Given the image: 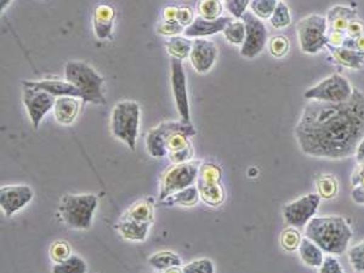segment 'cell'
<instances>
[{
  "label": "cell",
  "instance_id": "obj_3",
  "mask_svg": "<svg viewBox=\"0 0 364 273\" xmlns=\"http://www.w3.org/2000/svg\"><path fill=\"white\" fill-rule=\"evenodd\" d=\"M195 135H197V130L192 124L164 122L149 132L146 139L147 151L153 158H164L169 153L192 145L188 139Z\"/></svg>",
  "mask_w": 364,
  "mask_h": 273
},
{
  "label": "cell",
  "instance_id": "obj_18",
  "mask_svg": "<svg viewBox=\"0 0 364 273\" xmlns=\"http://www.w3.org/2000/svg\"><path fill=\"white\" fill-rule=\"evenodd\" d=\"M22 86H34L39 89L45 90L49 94L57 98L62 96H73L81 98V91L76 86L68 83L67 81H57V79H42V81H23Z\"/></svg>",
  "mask_w": 364,
  "mask_h": 273
},
{
  "label": "cell",
  "instance_id": "obj_27",
  "mask_svg": "<svg viewBox=\"0 0 364 273\" xmlns=\"http://www.w3.org/2000/svg\"><path fill=\"white\" fill-rule=\"evenodd\" d=\"M200 199L210 207H219L224 201V190L221 184H200L197 182Z\"/></svg>",
  "mask_w": 364,
  "mask_h": 273
},
{
  "label": "cell",
  "instance_id": "obj_7",
  "mask_svg": "<svg viewBox=\"0 0 364 273\" xmlns=\"http://www.w3.org/2000/svg\"><path fill=\"white\" fill-rule=\"evenodd\" d=\"M200 165V161H190L168 168L161 175L159 199L164 201L166 197L193 186L198 179Z\"/></svg>",
  "mask_w": 364,
  "mask_h": 273
},
{
  "label": "cell",
  "instance_id": "obj_20",
  "mask_svg": "<svg viewBox=\"0 0 364 273\" xmlns=\"http://www.w3.org/2000/svg\"><path fill=\"white\" fill-rule=\"evenodd\" d=\"M149 223H141L123 216L115 225V228L118 230L119 235L127 240L144 242L149 235Z\"/></svg>",
  "mask_w": 364,
  "mask_h": 273
},
{
  "label": "cell",
  "instance_id": "obj_11",
  "mask_svg": "<svg viewBox=\"0 0 364 273\" xmlns=\"http://www.w3.org/2000/svg\"><path fill=\"white\" fill-rule=\"evenodd\" d=\"M246 23V40L241 47V55L246 59H254L263 52L268 40V33L263 20L256 18L251 11H246L241 18Z\"/></svg>",
  "mask_w": 364,
  "mask_h": 273
},
{
  "label": "cell",
  "instance_id": "obj_19",
  "mask_svg": "<svg viewBox=\"0 0 364 273\" xmlns=\"http://www.w3.org/2000/svg\"><path fill=\"white\" fill-rule=\"evenodd\" d=\"M81 98L73 96H62L56 98L54 106V117L56 122L62 125H71L74 123L81 112Z\"/></svg>",
  "mask_w": 364,
  "mask_h": 273
},
{
  "label": "cell",
  "instance_id": "obj_22",
  "mask_svg": "<svg viewBox=\"0 0 364 273\" xmlns=\"http://www.w3.org/2000/svg\"><path fill=\"white\" fill-rule=\"evenodd\" d=\"M334 56L335 60L338 61L343 67L351 69H362L364 64V52L357 49H348V47H326Z\"/></svg>",
  "mask_w": 364,
  "mask_h": 273
},
{
  "label": "cell",
  "instance_id": "obj_9",
  "mask_svg": "<svg viewBox=\"0 0 364 273\" xmlns=\"http://www.w3.org/2000/svg\"><path fill=\"white\" fill-rule=\"evenodd\" d=\"M355 88L346 78L338 73L319 81L317 86L306 90L304 98L311 101L319 103H341L351 98Z\"/></svg>",
  "mask_w": 364,
  "mask_h": 273
},
{
  "label": "cell",
  "instance_id": "obj_48",
  "mask_svg": "<svg viewBox=\"0 0 364 273\" xmlns=\"http://www.w3.org/2000/svg\"><path fill=\"white\" fill-rule=\"evenodd\" d=\"M178 9L176 6H166L163 10V18L168 21H176V15H178Z\"/></svg>",
  "mask_w": 364,
  "mask_h": 273
},
{
  "label": "cell",
  "instance_id": "obj_54",
  "mask_svg": "<svg viewBox=\"0 0 364 273\" xmlns=\"http://www.w3.org/2000/svg\"><path fill=\"white\" fill-rule=\"evenodd\" d=\"M358 168L362 169V170H364V163H362V164H358Z\"/></svg>",
  "mask_w": 364,
  "mask_h": 273
},
{
  "label": "cell",
  "instance_id": "obj_21",
  "mask_svg": "<svg viewBox=\"0 0 364 273\" xmlns=\"http://www.w3.org/2000/svg\"><path fill=\"white\" fill-rule=\"evenodd\" d=\"M356 18V10L351 9L348 6H341V5L331 8L326 15L329 30H338V32H345L348 30V23Z\"/></svg>",
  "mask_w": 364,
  "mask_h": 273
},
{
  "label": "cell",
  "instance_id": "obj_37",
  "mask_svg": "<svg viewBox=\"0 0 364 273\" xmlns=\"http://www.w3.org/2000/svg\"><path fill=\"white\" fill-rule=\"evenodd\" d=\"M289 49H290V42L284 35H275L268 42L270 54L273 57H277V59H280V57H284V56L287 55L289 52Z\"/></svg>",
  "mask_w": 364,
  "mask_h": 273
},
{
  "label": "cell",
  "instance_id": "obj_14",
  "mask_svg": "<svg viewBox=\"0 0 364 273\" xmlns=\"http://www.w3.org/2000/svg\"><path fill=\"white\" fill-rule=\"evenodd\" d=\"M33 199V190L25 185H8L0 190V207L6 218L23 209Z\"/></svg>",
  "mask_w": 364,
  "mask_h": 273
},
{
  "label": "cell",
  "instance_id": "obj_32",
  "mask_svg": "<svg viewBox=\"0 0 364 273\" xmlns=\"http://www.w3.org/2000/svg\"><path fill=\"white\" fill-rule=\"evenodd\" d=\"M222 33H224V38L229 44L243 45L244 40H246V23L239 21V20L229 22Z\"/></svg>",
  "mask_w": 364,
  "mask_h": 273
},
{
  "label": "cell",
  "instance_id": "obj_8",
  "mask_svg": "<svg viewBox=\"0 0 364 273\" xmlns=\"http://www.w3.org/2000/svg\"><path fill=\"white\" fill-rule=\"evenodd\" d=\"M297 30L301 50L305 54L316 55L326 47V18L316 13L306 16L297 22Z\"/></svg>",
  "mask_w": 364,
  "mask_h": 273
},
{
  "label": "cell",
  "instance_id": "obj_28",
  "mask_svg": "<svg viewBox=\"0 0 364 273\" xmlns=\"http://www.w3.org/2000/svg\"><path fill=\"white\" fill-rule=\"evenodd\" d=\"M153 269L158 271H166L171 267H180L182 265L181 257L173 252H158L153 254L149 259Z\"/></svg>",
  "mask_w": 364,
  "mask_h": 273
},
{
  "label": "cell",
  "instance_id": "obj_36",
  "mask_svg": "<svg viewBox=\"0 0 364 273\" xmlns=\"http://www.w3.org/2000/svg\"><path fill=\"white\" fill-rule=\"evenodd\" d=\"M270 23L271 26L275 30H280V28H285V27L290 26L292 23V15H290V10H289L288 5L283 3V1H278V5L275 8V13L270 18Z\"/></svg>",
  "mask_w": 364,
  "mask_h": 273
},
{
  "label": "cell",
  "instance_id": "obj_13",
  "mask_svg": "<svg viewBox=\"0 0 364 273\" xmlns=\"http://www.w3.org/2000/svg\"><path fill=\"white\" fill-rule=\"evenodd\" d=\"M170 83L174 95L175 105L181 122L190 123V100L187 89V76L183 67V62L178 59L170 61Z\"/></svg>",
  "mask_w": 364,
  "mask_h": 273
},
{
  "label": "cell",
  "instance_id": "obj_5",
  "mask_svg": "<svg viewBox=\"0 0 364 273\" xmlns=\"http://www.w3.org/2000/svg\"><path fill=\"white\" fill-rule=\"evenodd\" d=\"M140 105L132 100L115 103L110 115V132L115 139L135 151L140 130Z\"/></svg>",
  "mask_w": 364,
  "mask_h": 273
},
{
  "label": "cell",
  "instance_id": "obj_30",
  "mask_svg": "<svg viewBox=\"0 0 364 273\" xmlns=\"http://www.w3.org/2000/svg\"><path fill=\"white\" fill-rule=\"evenodd\" d=\"M197 10L200 18L205 20H217L222 15L224 4L221 0H199Z\"/></svg>",
  "mask_w": 364,
  "mask_h": 273
},
{
  "label": "cell",
  "instance_id": "obj_17",
  "mask_svg": "<svg viewBox=\"0 0 364 273\" xmlns=\"http://www.w3.org/2000/svg\"><path fill=\"white\" fill-rule=\"evenodd\" d=\"M232 18H220L217 20H205V18H195V21L192 22V25L185 28L183 35L186 38L197 39L214 35L216 33L224 32V28L227 27L229 22H232Z\"/></svg>",
  "mask_w": 364,
  "mask_h": 273
},
{
  "label": "cell",
  "instance_id": "obj_45",
  "mask_svg": "<svg viewBox=\"0 0 364 273\" xmlns=\"http://www.w3.org/2000/svg\"><path fill=\"white\" fill-rule=\"evenodd\" d=\"M195 13L193 10L188 8V6H181L178 9V15H176V21L181 25V26L186 27L192 25V22L195 21Z\"/></svg>",
  "mask_w": 364,
  "mask_h": 273
},
{
  "label": "cell",
  "instance_id": "obj_49",
  "mask_svg": "<svg viewBox=\"0 0 364 273\" xmlns=\"http://www.w3.org/2000/svg\"><path fill=\"white\" fill-rule=\"evenodd\" d=\"M352 201L356 204L364 205V191L360 188H353L351 193Z\"/></svg>",
  "mask_w": 364,
  "mask_h": 273
},
{
  "label": "cell",
  "instance_id": "obj_43",
  "mask_svg": "<svg viewBox=\"0 0 364 273\" xmlns=\"http://www.w3.org/2000/svg\"><path fill=\"white\" fill-rule=\"evenodd\" d=\"M319 273H343V269L338 259L329 255L324 257V261L319 267Z\"/></svg>",
  "mask_w": 364,
  "mask_h": 273
},
{
  "label": "cell",
  "instance_id": "obj_51",
  "mask_svg": "<svg viewBox=\"0 0 364 273\" xmlns=\"http://www.w3.org/2000/svg\"><path fill=\"white\" fill-rule=\"evenodd\" d=\"M356 49L364 52V35L356 39Z\"/></svg>",
  "mask_w": 364,
  "mask_h": 273
},
{
  "label": "cell",
  "instance_id": "obj_1",
  "mask_svg": "<svg viewBox=\"0 0 364 273\" xmlns=\"http://www.w3.org/2000/svg\"><path fill=\"white\" fill-rule=\"evenodd\" d=\"M304 153L314 158H350L364 139V93L353 90L346 103H307L295 127Z\"/></svg>",
  "mask_w": 364,
  "mask_h": 273
},
{
  "label": "cell",
  "instance_id": "obj_29",
  "mask_svg": "<svg viewBox=\"0 0 364 273\" xmlns=\"http://www.w3.org/2000/svg\"><path fill=\"white\" fill-rule=\"evenodd\" d=\"M317 192L322 199H333L339 192V182L333 175H321L316 181Z\"/></svg>",
  "mask_w": 364,
  "mask_h": 273
},
{
  "label": "cell",
  "instance_id": "obj_53",
  "mask_svg": "<svg viewBox=\"0 0 364 273\" xmlns=\"http://www.w3.org/2000/svg\"><path fill=\"white\" fill-rule=\"evenodd\" d=\"M163 273H183V271H182V269H180V267H171V269L163 271Z\"/></svg>",
  "mask_w": 364,
  "mask_h": 273
},
{
  "label": "cell",
  "instance_id": "obj_46",
  "mask_svg": "<svg viewBox=\"0 0 364 273\" xmlns=\"http://www.w3.org/2000/svg\"><path fill=\"white\" fill-rule=\"evenodd\" d=\"M345 32L329 30L326 32V47H340L345 43Z\"/></svg>",
  "mask_w": 364,
  "mask_h": 273
},
{
  "label": "cell",
  "instance_id": "obj_40",
  "mask_svg": "<svg viewBox=\"0 0 364 273\" xmlns=\"http://www.w3.org/2000/svg\"><path fill=\"white\" fill-rule=\"evenodd\" d=\"M182 271L183 273H215V266L209 259H199L185 265Z\"/></svg>",
  "mask_w": 364,
  "mask_h": 273
},
{
  "label": "cell",
  "instance_id": "obj_34",
  "mask_svg": "<svg viewBox=\"0 0 364 273\" xmlns=\"http://www.w3.org/2000/svg\"><path fill=\"white\" fill-rule=\"evenodd\" d=\"M278 5V0H251L250 10L260 20H270Z\"/></svg>",
  "mask_w": 364,
  "mask_h": 273
},
{
  "label": "cell",
  "instance_id": "obj_4",
  "mask_svg": "<svg viewBox=\"0 0 364 273\" xmlns=\"http://www.w3.org/2000/svg\"><path fill=\"white\" fill-rule=\"evenodd\" d=\"M64 78L81 91L83 103L106 105L103 94V78L96 69L83 61H68L64 66Z\"/></svg>",
  "mask_w": 364,
  "mask_h": 273
},
{
  "label": "cell",
  "instance_id": "obj_31",
  "mask_svg": "<svg viewBox=\"0 0 364 273\" xmlns=\"http://www.w3.org/2000/svg\"><path fill=\"white\" fill-rule=\"evenodd\" d=\"M88 266L81 256L71 255L67 260L56 264L52 273H86Z\"/></svg>",
  "mask_w": 364,
  "mask_h": 273
},
{
  "label": "cell",
  "instance_id": "obj_10",
  "mask_svg": "<svg viewBox=\"0 0 364 273\" xmlns=\"http://www.w3.org/2000/svg\"><path fill=\"white\" fill-rule=\"evenodd\" d=\"M322 198L318 193H309L283 207V218L290 227L302 228L316 216Z\"/></svg>",
  "mask_w": 364,
  "mask_h": 273
},
{
  "label": "cell",
  "instance_id": "obj_41",
  "mask_svg": "<svg viewBox=\"0 0 364 273\" xmlns=\"http://www.w3.org/2000/svg\"><path fill=\"white\" fill-rule=\"evenodd\" d=\"M185 27L181 26L178 21H164L159 23L157 27L158 35H164V37H176V35H183Z\"/></svg>",
  "mask_w": 364,
  "mask_h": 273
},
{
  "label": "cell",
  "instance_id": "obj_35",
  "mask_svg": "<svg viewBox=\"0 0 364 273\" xmlns=\"http://www.w3.org/2000/svg\"><path fill=\"white\" fill-rule=\"evenodd\" d=\"M301 240L302 237L300 231L295 227H288L280 233V245L285 252H292L299 250Z\"/></svg>",
  "mask_w": 364,
  "mask_h": 273
},
{
  "label": "cell",
  "instance_id": "obj_42",
  "mask_svg": "<svg viewBox=\"0 0 364 273\" xmlns=\"http://www.w3.org/2000/svg\"><path fill=\"white\" fill-rule=\"evenodd\" d=\"M251 0H226V8L232 18H241L250 6Z\"/></svg>",
  "mask_w": 364,
  "mask_h": 273
},
{
  "label": "cell",
  "instance_id": "obj_26",
  "mask_svg": "<svg viewBox=\"0 0 364 273\" xmlns=\"http://www.w3.org/2000/svg\"><path fill=\"white\" fill-rule=\"evenodd\" d=\"M199 199H200V194H199L198 187H197V185H193L190 187L185 188L171 196L166 197L164 201H161V204L166 205V207H173L176 204L183 205V207H195Z\"/></svg>",
  "mask_w": 364,
  "mask_h": 273
},
{
  "label": "cell",
  "instance_id": "obj_23",
  "mask_svg": "<svg viewBox=\"0 0 364 273\" xmlns=\"http://www.w3.org/2000/svg\"><path fill=\"white\" fill-rule=\"evenodd\" d=\"M125 218L132 219L141 223H152L154 221V199L152 197L144 198L132 205L130 209L127 210Z\"/></svg>",
  "mask_w": 364,
  "mask_h": 273
},
{
  "label": "cell",
  "instance_id": "obj_25",
  "mask_svg": "<svg viewBox=\"0 0 364 273\" xmlns=\"http://www.w3.org/2000/svg\"><path fill=\"white\" fill-rule=\"evenodd\" d=\"M166 52L171 56V59L178 60H186L190 59L192 47H193V39L186 38V37H170L166 43Z\"/></svg>",
  "mask_w": 364,
  "mask_h": 273
},
{
  "label": "cell",
  "instance_id": "obj_47",
  "mask_svg": "<svg viewBox=\"0 0 364 273\" xmlns=\"http://www.w3.org/2000/svg\"><path fill=\"white\" fill-rule=\"evenodd\" d=\"M345 35L348 38L357 39L360 35H364V22L360 21L358 18L356 20H352L348 23V30H345Z\"/></svg>",
  "mask_w": 364,
  "mask_h": 273
},
{
  "label": "cell",
  "instance_id": "obj_50",
  "mask_svg": "<svg viewBox=\"0 0 364 273\" xmlns=\"http://www.w3.org/2000/svg\"><path fill=\"white\" fill-rule=\"evenodd\" d=\"M356 159L357 162H358V164H362V163H364V139L362 140V141L360 142V145H358V147H357L356 150Z\"/></svg>",
  "mask_w": 364,
  "mask_h": 273
},
{
  "label": "cell",
  "instance_id": "obj_15",
  "mask_svg": "<svg viewBox=\"0 0 364 273\" xmlns=\"http://www.w3.org/2000/svg\"><path fill=\"white\" fill-rule=\"evenodd\" d=\"M216 44L207 38L193 39L190 61L192 67L199 74H207L214 67L217 59Z\"/></svg>",
  "mask_w": 364,
  "mask_h": 273
},
{
  "label": "cell",
  "instance_id": "obj_39",
  "mask_svg": "<svg viewBox=\"0 0 364 273\" xmlns=\"http://www.w3.org/2000/svg\"><path fill=\"white\" fill-rule=\"evenodd\" d=\"M348 261L356 272H364V240L348 250Z\"/></svg>",
  "mask_w": 364,
  "mask_h": 273
},
{
  "label": "cell",
  "instance_id": "obj_38",
  "mask_svg": "<svg viewBox=\"0 0 364 273\" xmlns=\"http://www.w3.org/2000/svg\"><path fill=\"white\" fill-rule=\"evenodd\" d=\"M71 254V245L66 240H56L51 244L50 257L51 260L59 264L62 261L67 260Z\"/></svg>",
  "mask_w": 364,
  "mask_h": 273
},
{
  "label": "cell",
  "instance_id": "obj_16",
  "mask_svg": "<svg viewBox=\"0 0 364 273\" xmlns=\"http://www.w3.org/2000/svg\"><path fill=\"white\" fill-rule=\"evenodd\" d=\"M115 9L110 4H98L93 13V33L100 40L110 39L115 30Z\"/></svg>",
  "mask_w": 364,
  "mask_h": 273
},
{
  "label": "cell",
  "instance_id": "obj_44",
  "mask_svg": "<svg viewBox=\"0 0 364 273\" xmlns=\"http://www.w3.org/2000/svg\"><path fill=\"white\" fill-rule=\"evenodd\" d=\"M193 146L190 145L183 150L178 151V152H173V153L168 154L170 161L174 164H181V163L190 162L193 158Z\"/></svg>",
  "mask_w": 364,
  "mask_h": 273
},
{
  "label": "cell",
  "instance_id": "obj_24",
  "mask_svg": "<svg viewBox=\"0 0 364 273\" xmlns=\"http://www.w3.org/2000/svg\"><path fill=\"white\" fill-rule=\"evenodd\" d=\"M323 250L314 243V240L304 237L301 240L300 247H299V254H300L301 260L305 262L309 267H321V265L324 261V255Z\"/></svg>",
  "mask_w": 364,
  "mask_h": 273
},
{
  "label": "cell",
  "instance_id": "obj_2",
  "mask_svg": "<svg viewBox=\"0 0 364 273\" xmlns=\"http://www.w3.org/2000/svg\"><path fill=\"white\" fill-rule=\"evenodd\" d=\"M305 235L326 254L341 255L348 250L352 230L343 216H314L307 223Z\"/></svg>",
  "mask_w": 364,
  "mask_h": 273
},
{
  "label": "cell",
  "instance_id": "obj_52",
  "mask_svg": "<svg viewBox=\"0 0 364 273\" xmlns=\"http://www.w3.org/2000/svg\"><path fill=\"white\" fill-rule=\"evenodd\" d=\"M11 1L13 0H0V10H1V13L8 8V5L11 4Z\"/></svg>",
  "mask_w": 364,
  "mask_h": 273
},
{
  "label": "cell",
  "instance_id": "obj_33",
  "mask_svg": "<svg viewBox=\"0 0 364 273\" xmlns=\"http://www.w3.org/2000/svg\"><path fill=\"white\" fill-rule=\"evenodd\" d=\"M222 170L219 165L214 163H204L199 168L198 179L197 182L200 184H221Z\"/></svg>",
  "mask_w": 364,
  "mask_h": 273
},
{
  "label": "cell",
  "instance_id": "obj_12",
  "mask_svg": "<svg viewBox=\"0 0 364 273\" xmlns=\"http://www.w3.org/2000/svg\"><path fill=\"white\" fill-rule=\"evenodd\" d=\"M56 98L45 90L23 86V105L30 115V123L34 129H38L45 115L54 110Z\"/></svg>",
  "mask_w": 364,
  "mask_h": 273
},
{
  "label": "cell",
  "instance_id": "obj_6",
  "mask_svg": "<svg viewBox=\"0 0 364 273\" xmlns=\"http://www.w3.org/2000/svg\"><path fill=\"white\" fill-rule=\"evenodd\" d=\"M98 205V198L95 194H66L59 203V215L71 228L88 230L93 223Z\"/></svg>",
  "mask_w": 364,
  "mask_h": 273
}]
</instances>
